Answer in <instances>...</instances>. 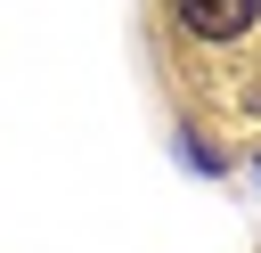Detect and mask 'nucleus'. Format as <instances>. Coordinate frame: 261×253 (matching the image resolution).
Segmentation results:
<instances>
[{
    "mask_svg": "<svg viewBox=\"0 0 261 253\" xmlns=\"http://www.w3.org/2000/svg\"><path fill=\"white\" fill-rule=\"evenodd\" d=\"M253 16H261V0H179V24L196 41H237Z\"/></svg>",
    "mask_w": 261,
    "mask_h": 253,
    "instance_id": "nucleus-1",
    "label": "nucleus"
}]
</instances>
